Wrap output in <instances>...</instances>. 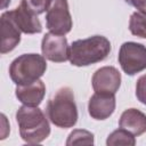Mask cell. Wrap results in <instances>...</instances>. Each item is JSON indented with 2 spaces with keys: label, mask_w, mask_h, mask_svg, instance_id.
<instances>
[{
  "label": "cell",
  "mask_w": 146,
  "mask_h": 146,
  "mask_svg": "<svg viewBox=\"0 0 146 146\" xmlns=\"http://www.w3.org/2000/svg\"><path fill=\"white\" fill-rule=\"evenodd\" d=\"M112 50L110 40L103 35H92L73 41L70 46L68 59L74 66H88L107 58Z\"/></svg>",
  "instance_id": "obj_1"
},
{
  "label": "cell",
  "mask_w": 146,
  "mask_h": 146,
  "mask_svg": "<svg viewBox=\"0 0 146 146\" xmlns=\"http://www.w3.org/2000/svg\"><path fill=\"white\" fill-rule=\"evenodd\" d=\"M16 122L22 139L27 144H39L50 135L49 122L38 106H21L16 112Z\"/></svg>",
  "instance_id": "obj_2"
},
{
  "label": "cell",
  "mask_w": 146,
  "mask_h": 146,
  "mask_svg": "<svg viewBox=\"0 0 146 146\" xmlns=\"http://www.w3.org/2000/svg\"><path fill=\"white\" fill-rule=\"evenodd\" d=\"M46 113L49 121L58 128H72L78 122V107L71 88L63 87L48 100Z\"/></svg>",
  "instance_id": "obj_3"
},
{
  "label": "cell",
  "mask_w": 146,
  "mask_h": 146,
  "mask_svg": "<svg viewBox=\"0 0 146 146\" xmlns=\"http://www.w3.org/2000/svg\"><path fill=\"white\" fill-rule=\"evenodd\" d=\"M47 70L42 55L23 54L15 58L9 66V76L16 86H25L38 81Z\"/></svg>",
  "instance_id": "obj_4"
},
{
  "label": "cell",
  "mask_w": 146,
  "mask_h": 146,
  "mask_svg": "<svg viewBox=\"0 0 146 146\" xmlns=\"http://www.w3.org/2000/svg\"><path fill=\"white\" fill-rule=\"evenodd\" d=\"M117 59L125 74L135 75L146 68V47L138 42H124L120 47Z\"/></svg>",
  "instance_id": "obj_5"
},
{
  "label": "cell",
  "mask_w": 146,
  "mask_h": 146,
  "mask_svg": "<svg viewBox=\"0 0 146 146\" xmlns=\"http://www.w3.org/2000/svg\"><path fill=\"white\" fill-rule=\"evenodd\" d=\"M47 29L55 34L65 35L72 29V17L67 0H51L46 14Z\"/></svg>",
  "instance_id": "obj_6"
},
{
  "label": "cell",
  "mask_w": 146,
  "mask_h": 146,
  "mask_svg": "<svg viewBox=\"0 0 146 146\" xmlns=\"http://www.w3.org/2000/svg\"><path fill=\"white\" fill-rule=\"evenodd\" d=\"M42 56L54 63H64L68 59L70 47L65 35L46 33L41 41Z\"/></svg>",
  "instance_id": "obj_7"
},
{
  "label": "cell",
  "mask_w": 146,
  "mask_h": 146,
  "mask_svg": "<svg viewBox=\"0 0 146 146\" xmlns=\"http://www.w3.org/2000/svg\"><path fill=\"white\" fill-rule=\"evenodd\" d=\"M10 21L17 26V29L25 34L40 33L42 31V25L38 15L31 11L27 6L21 1V5L13 10L6 11Z\"/></svg>",
  "instance_id": "obj_8"
},
{
  "label": "cell",
  "mask_w": 146,
  "mask_h": 146,
  "mask_svg": "<svg viewBox=\"0 0 146 146\" xmlns=\"http://www.w3.org/2000/svg\"><path fill=\"white\" fill-rule=\"evenodd\" d=\"M91 84L96 92L115 95L121 86V73L113 66H103L94 73Z\"/></svg>",
  "instance_id": "obj_9"
},
{
  "label": "cell",
  "mask_w": 146,
  "mask_h": 146,
  "mask_svg": "<svg viewBox=\"0 0 146 146\" xmlns=\"http://www.w3.org/2000/svg\"><path fill=\"white\" fill-rule=\"evenodd\" d=\"M115 96L113 94L95 92L88 103V113L95 120H106L115 111Z\"/></svg>",
  "instance_id": "obj_10"
},
{
  "label": "cell",
  "mask_w": 146,
  "mask_h": 146,
  "mask_svg": "<svg viewBox=\"0 0 146 146\" xmlns=\"http://www.w3.org/2000/svg\"><path fill=\"white\" fill-rule=\"evenodd\" d=\"M0 30H1V46L0 52L7 54L16 48V46L21 42V31L17 26L10 21L6 11L1 15L0 18Z\"/></svg>",
  "instance_id": "obj_11"
},
{
  "label": "cell",
  "mask_w": 146,
  "mask_h": 146,
  "mask_svg": "<svg viewBox=\"0 0 146 146\" xmlns=\"http://www.w3.org/2000/svg\"><path fill=\"white\" fill-rule=\"evenodd\" d=\"M46 94V86L40 79L33 83L25 86H17L15 95L23 105L39 106L43 100Z\"/></svg>",
  "instance_id": "obj_12"
},
{
  "label": "cell",
  "mask_w": 146,
  "mask_h": 146,
  "mask_svg": "<svg viewBox=\"0 0 146 146\" xmlns=\"http://www.w3.org/2000/svg\"><path fill=\"white\" fill-rule=\"evenodd\" d=\"M119 125L133 136H140L146 132V114L137 108H128L121 114Z\"/></svg>",
  "instance_id": "obj_13"
},
{
  "label": "cell",
  "mask_w": 146,
  "mask_h": 146,
  "mask_svg": "<svg viewBox=\"0 0 146 146\" xmlns=\"http://www.w3.org/2000/svg\"><path fill=\"white\" fill-rule=\"evenodd\" d=\"M135 144H136L135 136L122 128L114 130L111 135H108L107 140H106L107 146H117V145L133 146Z\"/></svg>",
  "instance_id": "obj_14"
},
{
  "label": "cell",
  "mask_w": 146,
  "mask_h": 146,
  "mask_svg": "<svg viewBox=\"0 0 146 146\" xmlns=\"http://www.w3.org/2000/svg\"><path fill=\"white\" fill-rule=\"evenodd\" d=\"M129 30L131 34L146 39V14L135 11L129 19Z\"/></svg>",
  "instance_id": "obj_15"
},
{
  "label": "cell",
  "mask_w": 146,
  "mask_h": 146,
  "mask_svg": "<svg viewBox=\"0 0 146 146\" xmlns=\"http://www.w3.org/2000/svg\"><path fill=\"white\" fill-rule=\"evenodd\" d=\"M94 144V135L83 129H75L73 130L66 140V145H92Z\"/></svg>",
  "instance_id": "obj_16"
},
{
  "label": "cell",
  "mask_w": 146,
  "mask_h": 146,
  "mask_svg": "<svg viewBox=\"0 0 146 146\" xmlns=\"http://www.w3.org/2000/svg\"><path fill=\"white\" fill-rule=\"evenodd\" d=\"M22 1L27 6V8L31 11H33L36 15L47 11L51 3V0H22Z\"/></svg>",
  "instance_id": "obj_17"
},
{
  "label": "cell",
  "mask_w": 146,
  "mask_h": 146,
  "mask_svg": "<svg viewBox=\"0 0 146 146\" xmlns=\"http://www.w3.org/2000/svg\"><path fill=\"white\" fill-rule=\"evenodd\" d=\"M136 97L137 99L146 105V74L141 75L136 83Z\"/></svg>",
  "instance_id": "obj_18"
},
{
  "label": "cell",
  "mask_w": 146,
  "mask_h": 146,
  "mask_svg": "<svg viewBox=\"0 0 146 146\" xmlns=\"http://www.w3.org/2000/svg\"><path fill=\"white\" fill-rule=\"evenodd\" d=\"M129 5L133 6L138 11L146 14V0H130Z\"/></svg>",
  "instance_id": "obj_19"
},
{
  "label": "cell",
  "mask_w": 146,
  "mask_h": 146,
  "mask_svg": "<svg viewBox=\"0 0 146 146\" xmlns=\"http://www.w3.org/2000/svg\"><path fill=\"white\" fill-rule=\"evenodd\" d=\"M1 1H2V3H1V8L2 9H5L7 7V5L10 2V0H1Z\"/></svg>",
  "instance_id": "obj_20"
},
{
  "label": "cell",
  "mask_w": 146,
  "mask_h": 146,
  "mask_svg": "<svg viewBox=\"0 0 146 146\" xmlns=\"http://www.w3.org/2000/svg\"><path fill=\"white\" fill-rule=\"evenodd\" d=\"M124 1H125L127 3H129V1H130V0H124Z\"/></svg>",
  "instance_id": "obj_21"
}]
</instances>
